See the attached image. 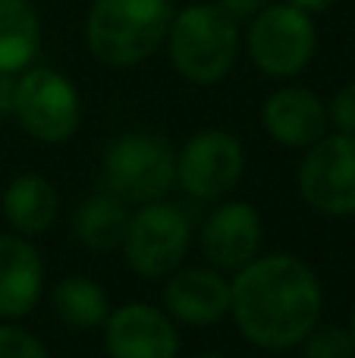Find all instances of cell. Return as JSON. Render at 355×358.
Masks as SVG:
<instances>
[{
  "mask_svg": "<svg viewBox=\"0 0 355 358\" xmlns=\"http://www.w3.org/2000/svg\"><path fill=\"white\" fill-rule=\"evenodd\" d=\"M245 155L236 136L224 129L195 132L176 157V179L192 198L217 201L242 179Z\"/></svg>",
  "mask_w": 355,
  "mask_h": 358,
  "instance_id": "9c48e42d",
  "label": "cell"
},
{
  "mask_svg": "<svg viewBox=\"0 0 355 358\" xmlns=\"http://www.w3.org/2000/svg\"><path fill=\"white\" fill-rule=\"evenodd\" d=\"M173 16V0H94L85 44L104 66H138L167 41Z\"/></svg>",
  "mask_w": 355,
  "mask_h": 358,
  "instance_id": "7a4b0ae2",
  "label": "cell"
},
{
  "mask_svg": "<svg viewBox=\"0 0 355 358\" xmlns=\"http://www.w3.org/2000/svg\"><path fill=\"white\" fill-rule=\"evenodd\" d=\"M41 48V22L31 0H0V73H22Z\"/></svg>",
  "mask_w": 355,
  "mask_h": 358,
  "instance_id": "2e32d148",
  "label": "cell"
},
{
  "mask_svg": "<svg viewBox=\"0 0 355 358\" xmlns=\"http://www.w3.org/2000/svg\"><path fill=\"white\" fill-rule=\"evenodd\" d=\"M13 88H16L13 73H0V117L13 113Z\"/></svg>",
  "mask_w": 355,
  "mask_h": 358,
  "instance_id": "603a6c76",
  "label": "cell"
},
{
  "mask_svg": "<svg viewBox=\"0 0 355 358\" xmlns=\"http://www.w3.org/2000/svg\"><path fill=\"white\" fill-rule=\"evenodd\" d=\"M261 123L268 136L283 148H308L321 136H327V107L312 88L287 85L277 88L261 110Z\"/></svg>",
  "mask_w": 355,
  "mask_h": 358,
  "instance_id": "7c38bea8",
  "label": "cell"
},
{
  "mask_svg": "<svg viewBox=\"0 0 355 358\" xmlns=\"http://www.w3.org/2000/svg\"><path fill=\"white\" fill-rule=\"evenodd\" d=\"M54 311L63 324L79 330L101 327L110 315V302L101 283L88 277H63L54 286Z\"/></svg>",
  "mask_w": 355,
  "mask_h": 358,
  "instance_id": "ac0fdd59",
  "label": "cell"
},
{
  "mask_svg": "<svg viewBox=\"0 0 355 358\" xmlns=\"http://www.w3.org/2000/svg\"><path fill=\"white\" fill-rule=\"evenodd\" d=\"M57 192L38 173L16 176L3 192V217L19 236H41L57 220Z\"/></svg>",
  "mask_w": 355,
  "mask_h": 358,
  "instance_id": "9a60e30c",
  "label": "cell"
},
{
  "mask_svg": "<svg viewBox=\"0 0 355 358\" xmlns=\"http://www.w3.org/2000/svg\"><path fill=\"white\" fill-rule=\"evenodd\" d=\"M261 248V217L249 201H224L201 223V252L217 271H239Z\"/></svg>",
  "mask_w": 355,
  "mask_h": 358,
  "instance_id": "8fae6325",
  "label": "cell"
},
{
  "mask_svg": "<svg viewBox=\"0 0 355 358\" xmlns=\"http://www.w3.org/2000/svg\"><path fill=\"white\" fill-rule=\"evenodd\" d=\"M217 3L224 6L230 16L242 19V16H255V13L264 6V0H217Z\"/></svg>",
  "mask_w": 355,
  "mask_h": 358,
  "instance_id": "7402d4cb",
  "label": "cell"
},
{
  "mask_svg": "<svg viewBox=\"0 0 355 358\" xmlns=\"http://www.w3.org/2000/svg\"><path fill=\"white\" fill-rule=\"evenodd\" d=\"M104 346L110 358H176L180 334L173 317L145 302H129L104 321Z\"/></svg>",
  "mask_w": 355,
  "mask_h": 358,
  "instance_id": "30bf717a",
  "label": "cell"
},
{
  "mask_svg": "<svg viewBox=\"0 0 355 358\" xmlns=\"http://www.w3.org/2000/svg\"><path fill=\"white\" fill-rule=\"evenodd\" d=\"M189 239H192L189 217L176 204L157 198V201L142 204L129 217V227H126L123 236V252L138 277L157 280L180 267V261L189 252Z\"/></svg>",
  "mask_w": 355,
  "mask_h": 358,
  "instance_id": "52a82bcc",
  "label": "cell"
},
{
  "mask_svg": "<svg viewBox=\"0 0 355 358\" xmlns=\"http://www.w3.org/2000/svg\"><path fill=\"white\" fill-rule=\"evenodd\" d=\"M195 358H220V355H214V352H205V355H195Z\"/></svg>",
  "mask_w": 355,
  "mask_h": 358,
  "instance_id": "484cf974",
  "label": "cell"
},
{
  "mask_svg": "<svg viewBox=\"0 0 355 358\" xmlns=\"http://www.w3.org/2000/svg\"><path fill=\"white\" fill-rule=\"evenodd\" d=\"M239 19L220 3H189L170 22V66L192 85H214L226 79L239 57Z\"/></svg>",
  "mask_w": 355,
  "mask_h": 358,
  "instance_id": "3957f363",
  "label": "cell"
},
{
  "mask_svg": "<svg viewBox=\"0 0 355 358\" xmlns=\"http://www.w3.org/2000/svg\"><path fill=\"white\" fill-rule=\"evenodd\" d=\"M327 120L337 126V132L355 136V82L343 85L337 94H333L331 107H327Z\"/></svg>",
  "mask_w": 355,
  "mask_h": 358,
  "instance_id": "44dd1931",
  "label": "cell"
},
{
  "mask_svg": "<svg viewBox=\"0 0 355 358\" xmlns=\"http://www.w3.org/2000/svg\"><path fill=\"white\" fill-rule=\"evenodd\" d=\"M287 3L299 6V10H305V13H321V10H327V6H333L337 0H287Z\"/></svg>",
  "mask_w": 355,
  "mask_h": 358,
  "instance_id": "cb8c5ba5",
  "label": "cell"
},
{
  "mask_svg": "<svg viewBox=\"0 0 355 358\" xmlns=\"http://www.w3.org/2000/svg\"><path fill=\"white\" fill-rule=\"evenodd\" d=\"M126 227H129V210L126 201L117 198L113 192H101L92 195L79 210H75V239L92 252H110V248L123 245Z\"/></svg>",
  "mask_w": 355,
  "mask_h": 358,
  "instance_id": "e0dca14e",
  "label": "cell"
},
{
  "mask_svg": "<svg viewBox=\"0 0 355 358\" xmlns=\"http://www.w3.org/2000/svg\"><path fill=\"white\" fill-rule=\"evenodd\" d=\"M299 192L308 208L327 217L355 214V136H321L305 148Z\"/></svg>",
  "mask_w": 355,
  "mask_h": 358,
  "instance_id": "ba28073f",
  "label": "cell"
},
{
  "mask_svg": "<svg viewBox=\"0 0 355 358\" xmlns=\"http://www.w3.org/2000/svg\"><path fill=\"white\" fill-rule=\"evenodd\" d=\"M324 292L314 271L296 255H264L236 271L230 315L239 334L258 349H293L318 324Z\"/></svg>",
  "mask_w": 355,
  "mask_h": 358,
  "instance_id": "6da1fadb",
  "label": "cell"
},
{
  "mask_svg": "<svg viewBox=\"0 0 355 358\" xmlns=\"http://www.w3.org/2000/svg\"><path fill=\"white\" fill-rule=\"evenodd\" d=\"M349 334H352V340H355V308H352V321H349Z\"/></svg>",
  "mask_w": 355,
  "mask_h": 358,
  "instance_id": "d4e9b609",
  "label": "cell"
},
{
  "mask_svg": "<svg viewBox=\"0 0 355 358\" xmlns=\"http://www.w3.org/2000/svg\"><path fill=\"white\" fill-rule=\"evenodd\" d=\"M13 117L38 142L60 145L73 138L82 120V101L63 73L48 66L25 69L13 88Z\"/></svg>",
  "mask_w": 355,
  "mask_h": 358,
  "instance_id": "8992f818",
  "label": "cell"
},
{
  "mask_svg": "<svg viewBox=\"0 0 355 358\" xmlns=\"http://www.w3.org/2000/svg\"><path fill=\"white\" fill-rule=\"evenodd\" d=\"M302 355L305 358H355V340L346 327H337V324L318 327L314 324L305 334V340H302Z\"/></svg>",
  "mask_w": 355,
  "mask_h": 358,
  "instance_id": "d6986e66",
  "label": "cell"
},
{
  "mask_svg": "<svg viewBox=\"0 0 355 358\" xmlns=\"http://www.w3.org/2000/svg\"><path fill=\"white\" fill-rule=\"evenodd\" d=\"M245 50L264 76H299L318 50V29L312 22V13L293 3L261 6L245 31Z\"/></svg>",
  "mask_w": 355,
  "mask_h": 358,
  "instance_id": "277c9868",
  "label": "cell"
},
{
  "mask_svg": "<svg viewBox=\"0 0 355 358\" xmlns=\"http://www.w3.org/2000/svg\"><path fill=\"white\" fill-rule=\"evenodd\" d=\"M167 315L189 327H211L230 315V283L211 267H186L164 286Z\"/></svg>",
  "mask_w": 355,
  "mask_h": 358,
  "instance_id": "4fadbf2b",
  "label": "cell"
},
{
  "mask_svg": "<svg viewBox=\"0 0 355 358\" xmlns=\"http://www.w3.org/2000/svg\"><path fill=\"white\" fill-rule=\"evenodd\" d=\"M104 182L126 204L157 201L176 182V155L151 132L119 136L104 155Z\"/></svg>",
  "mask_w": 355,
  "mask_h": 358,
  "instance_id": "5b68a950",
  "label": "cell"
},
{
  "mask_svg": "<svg viewBox=\"0 0 355 358\" xmlns=\"http://www.w3.org/2000/svg\"><path fill=\"white\" fill-rule=\"evenodd\" d=\"M0 358H50L44 343L16 324L0 321Z\"/></svg>",
  "mask_w": 355,
  "mask_h": 358,
  "instance_id": "ffe728a7",
  "label": "cell"
},
{
  "mask_svg": "<svg viewBox=\"0 0 355 358\" xmlns=\"http://www.w3.org/2000/svg\"><path fill=\"white\" fill-rule=\"evenodd\" d=\"M44 264L29 239L0 236V321H19L38 305Z\"/></svg>",
  "mask_w": 355,
  "mask_h": 358,
  "instance_id": "5bb4252c",
  "label": "cell"
}]
</instances>
